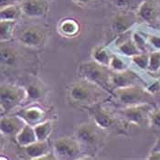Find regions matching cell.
<instances>
[{
	"mask_svg": "<svg viewBox=\"0 0 160 160\" xmlns=\"http://www.w3.org/2000/svg\"><path fill=\"white\" fill-rule=\"evenodd\" d=\"M110 96L112 94L109 92L85 79L72 82L67 91V98L72 106L87 110L102 103Z\"/></svg>",
	"mask_w": 160,
	"mask_h": 160,
	"instance_id": "obj_1",
	"label": "cell"
},
{
	"mask_svg": "<svg viewBox=\"0 0 160 160\" xmlns=\"http://www.w3.org/2000/svg\"><path fill=\"white\" fill-rule=\"evenodd\" d=\"M112 96L123 107L155 102V95L148 92L147 87L140 84L115 88L112 92Z\"/></svg>",
	"mask_w": 160,
	"mask_h": 160,
	"instance_id": "obj_2",
	"label": "cell"
},
{
	"mask_svg": "<svg viewBox=\"0 0 160 160\" xmlns=\"http://www.w3.org/2000/svg\"><path fill=\"white\" fill-rule=\"evenodd\" d=\"M79 75L82 79H85L98 85L112 94V88L111 85L112 71L109 67L102 65L92 60L80 64L78 68Z\"/></svg>",
	"mask_w": 160,
	"mask_h": 160,
	"instance_id": "obj_3",
	"label": "cell"
},
{
	"mask_svg": "<svg viewBox=\"0 0 160 160\" xmlns=\"http://www.w3.org/2000/svg\"><path fill=\"white\" fill-rule=\"evenodd\" d=\"M74 137L81 143L82 148L97 150L104 145L106 134L105 130L92 121L78 124L74 130Z\"/></svg>",
	"mask_w": 160,
	"mask_h": 160,
	"instance_id": "obj_4",
	"label": "cell"
},
{
	"mask_svg": "<svg viewBox=\"0 0 160 160\" xmlns=\"http://www.w3.org/2000/svg\"><path fill=\"white\" fill-rule=\"evenodd\" d=\"M27 100L25 87L11 83H2L0 87V107L1 114H9L20 106Z\"/></svg>",
	"mask_w": 160,
	"mask_h": 160,
	"instance_id": "obj_5",
	"label": "cell"
},
{
	"mask_svg": "<svg viewBox=\"0 0 160 160\" xmlns=\"http://www.w3.org/2000/svg\"><path fill=\"white\" fill-rule=\"evenodd\" d=\"M52 151L57 159H80L83 155V148L74 136L58 138L53 143Z\"/></svg>",
	"mask_w": 160,
	"mask_h": 160,
	"instance_id": "obj_6",
	"label": "cell"
},
{
	"mask_svg": "<svg viewBox=\"0 0 160 160\" xmlns=\"http://www.w3.org/2000/svg\"><path fill=\"white\" fill-rule=\"evenodd\" d=\"M154 108L153 104L150 103L126 106L118 110L117 115L121 120L127 123L136 126H144L148 125L150 113Z\"/></svg>",
	"mask_w": 160,
	"mask_h": 160,
	"instance_id": "obj_7",
	"label": "cell"
},
{
	"mask_svg": "<svg viewBox=\"0 0 160 160\" xmlns=\"http://www.w3.org/2000/svg\"><path fill=\"white\" fill-rule=\"evenodd\" d=\"M18 41L28 48H39L45 44L47 33L39 26L30 25L23 28L17 36Z\"/></svg>",
	"mask_w": 160,
	"mask_h": 160,
	"instance_id": "obj_8",
	"label": "cell"
},
{
	"mask_svg": "<svg viewBox=\"0 0 160 160\" xmlns=\"http://www.w3.org/2000/svg\"><path fill=\"white\" fill-rule=\"evenodd\" d=\"M88 110L90 112L92 122L105 131L113 129L120 123L121 119L119 118L117 113L115 115L113 112L102 105V103L96 104L89 108Z\"/></svg>",
	"mask_w": 160,
	"mask_h": 160,
	"instance_id": "obj_9",
	"label": "cell"
},
{
	"mask_svg": "<svg viewBox=\"0 0 160 160\" xmlns=\"http://www.w3.org/2000/svg\"><path fill=\"white\" fill-rule=\"evenodd\" d=\"M138 20V17L135 11L121 10L112 18L110 28L115 34H125L126 32L130 31L135 25L137 24Z\"/></svg>",
	"mask_w": 160,
	"mask_h": 160,
	"instance_id": "obj_10",
	"label": "cell"
},
{
	"mask_svg": "<svg viewBox=\"0 0 160 160\" xmlns=\"http://www.w3.org/2000/svg\"><path fill=\"white\" fill-rule=\"evenodd\" d=\"M14 113L19 116L24 121L25 123L30 124L32 126H35L38 123L48 119L46 110L42 108V106L38 105V102L28 103V106L20 108L18 111Z\"/></svg>",
	"mask_w": 160,
	"mask_h": 160,
	"instance_id": "obj_11",
	"label": "cell"
},
{
	"mask_svg": "<svg viewBox=\"0 0 160 160\" xmlns=\"http://www.w3.org/2000/svg\"><path fill=\"white\" fill-rule=\"evenodd\" d=\"M138 19L148 25H156L160 21V8L154 0H144L136 10Z\"/></svg>",
	"mask_w": 160,
	"mask_h": 160,
	"instance_id": "obj_12",
	"label": "cell"
},
{
	"mask_svg": "<svg viewBox=\"0 0 160 160\" xmlns=\"http://www.w3.org/2000/svg\"><path fill=\"white\" fill-rule=\"evenodd\" d=\"M19 6L22 14L31 18H43L49 10L48 0H23Z\"/></svg>",
	"mask_w": 160,
	"mask_h": 160,
	"instance_id": "obj_13",
	"label": "cell"
},
{
	"mask_svg": "<svg viewBox=\"0 0 160 160\" xmlns=\"http://www.w3.org/2000/svg\"><path fill=\"white\" fill-rule=\"evenodd\" d=\"M142 79L136 72L127 69L121 72H112L111 85L112 90L115 88L132 86V85H142Z\"/></svg>",
	"mask_w": 160,
	"mask_h": 160,
	"instance_id": "obj_14",
	"label": "cell"
},
{
	"mask_svg": "<svg viewBox=\"0 0 160 160\" xmlns=\"http://www.w3.org/2000/svg\"><path fill=\"white\" fill-rule=\"evenodd\" d=\"M25 122L17 114L2 115L0 120V132L5 136H15L22 129Z\"/></svg>",
	"mask_w": 160,
	"mask_h": 160,
	"instance_id": "obj_15",
	"label": "cell"
},
{
	"mask_svg": "<svg viewBox=\"0 0 160 160\" xmlns=\"http://www.w3.org/2000/svg\"><path fill=\"white\" fill-rule=\"evenodd\" d=\"M82 30L80 21L73 18H66L60 21L58 25V32L63 38H76Z\"/></svg>",
	"mask_w": 160,
	"mask_h": 160,
	"instance_id": "obj_16",
	"label": "cell"
},
{
	"mask_svg": "<svg viewBox=\"0 0 160 160\" xmlns=\"http://www.w3.org/2000/svg\"><path fill=\"white\" fill-rule=\"evenodd\" d=\"M27 90V100L28 103L32 102H38L42 101L47 95V89L45 85L39 81H33L30 82L28 86L26 87Z\"/></svg>",
	"mask_w": 160,
	"mask_h": 160,
	"instance_id": "obj_17",
	"label": "cell"
},
{
	"mask_svg": "<svg viewBox=\"0 0 160 160\" xmlns=\"http://www.w3.org/2000/svg\"><path fill=\"white\" fill-rule=\"evenodd\" d=\"M25 153L30 159L40 160V158L46 154L52 151L49 148V140L47 141H38L37 140L33 144L24 148Z\"/></svg>",
	"mask_w": 160,
	"mask_h": 160,
	"instance_id": "obj_18",
	"label": "cell"
},
{
	"mask_svg": "<svg viewBox=\"0 0 160 160\" xmlns=\"http://www.w3.org/2000/svg\"><path fill=\"white\" fill-rule=\"evenodd\" d=\"M15 139L18 145L23 148L33 144L34 142L37 141V136H36L34 126L25 123L22 129L15 136Z\"/></svg>",
	"mask_w": 160,
	"mask_h": 160,
	"instance_id": "obj_19",
	"label": "cell"
},
{
	"mask_svg": "<svg viewBox=\"0 0 160 160\" xmlns=\"http://www.w3.org/2000/svg\"><path fill=\"white\" fill-rule=\"evenodd\" d=\"M115 50H116V53H119L127 58H132L137 54L142 53L140 49H138V47L136 46L132 35L131 37L123 39V41L117 43L115 45Z\"/></svg>",
	"mask_w": 160,
	"mask_h": 160,
	"instance_id": "obj_20",
	"label": "cell"
},
{
	"mask_svg": "<svg viewBox=\"0 0 160 160\" xmlns=\"http://www.w3.org/2000/svg\"><path fill=\"white\" fill-rule=\"evenodd\" d=\"M19 55L18 51L11 47H3L0 50V62L3 67L11 68L18 62Z\"/></svg>",
	"mask_w": 160,
	"mask_h": 160,
	"instance_id": "obj_21",
	"label": "cell"
},
{
	"mask_svg": "<svg viewBox=\"0 0 160 160\" xmlns=\"http://www.w3.org/2000/svg\"><path fill=\"white\" fill-rule=\"evenodd\" d=\"M112 55V52L111 50L107 47H104L102 45L95 46L92 50V59L100 64L107 66V67H109Z\"/></svg>",
	"mask_w": 160,
	"mask_h": 160,
	"instance_id": "obj_22",
	"label": "cell"
},
{
	"mask_svg": "<svg viewBox=\"0 0 160 160\" xmlns=\"http://www.w3.org/2000/svg\"><path fill=\"white\" fill-rule=\"evenodd\" d=\"M35 133L38 141H47L53 132V122L51 119H46L45 121L38 123L34 126Z\"/></svg>",
	"mask_w": 160,
	"mask_h": 160,
	"instance_id": "obj_23",
	"label": "cell"
},
{
	"mask_svg": "<svg viewBox=\"0 0 160 160\" xmlns=\"http://www.w3.org/2000/svg\"><path fill=\"white\" fill-rule=\"evenodd\" d=\"M17 20H0V40L8 42L15 36Z\"/></svg>",
	"mask_w": 160,
	"mask_h": 160,
	"instance_id": "obj_24",
	"label": "cell"
},
{
	"mask_svg": "<svg viewBox=\"0 0 160 160\" xmlns=\"http://www.w3.org/2000/svg\"><path fill=\"white\" fill-rule=\"evenodd\" d=\"M130 62H131V58H127L119 53L112 52L109 68L112 72H121L129 69Z\"/></svg>",
	"mask_w": 160,
	"mask_h": 160,
	"instance_id": "obj_25",
	"label": "cell"
},
{
	"mask_svg": "<svg viewBox=\"0 0 160 160\" xmlns=\"http://www.w3.org/2000/svg\"><path fill=\"white\" fill-rule=\"evenodd\" d=\"M22 14L20 6L16 4L1 7L0 8V20H18Z\"/></svg>",
	"mask_w": 160,
	"mask_h": 160,
	"instance_id": "obj_26",
	"label": "cell"
},
{
	"mask_svg": "<svg viewBox=\"0 0 160 160\" xmlns=\"http://www.w3.org/2000/svg\"><path fill=\"white\" fill-rule=\"evenodd\" d=\"M143 1L144 0H111V3L120 10L136 12Z\"/></svg>",
	"mask_w": 160,
	"mask_h": 160,
	"instance_id": "obj_27",
	"label": "cell"
},
{
	"mask_svg": "<svg viewBox=\"0 0 160 160\" xmlns=\"http://www.w3.org/2000/svg\"><path fill=\"white\" fill-rule=\"evenodd\" d=\"M147 72L149 74L160 73V50H154L149 53V66Z\"/></svg>",
	"mask_w": 160,
	"mask_h": 160,
	"instance_id": "obj_28",
	"label": "cell"
},
{
	"mask_svg": "<svg viewBox=\"0 0 160 160\" xmlns=\"http://www.w3.org/2000/svg\"><path fill=\"white\" fill-rule=\"evenodd\" d=\"M149 53L150 52H142L131 58V62L133 64L138 67L139 70L148 72L149 66Z\"/></svg>",
	"mask_w": 160,
	"mask_h": 160,
	"instance_id": "obj_29",
	"label": "cell"
},
{
	"mask_svg": "<svg viewBox=\"0 0 160 160\" xmlns=\"http://www.w3.org/2000/svg\"><path fill=\"white\" fill-rule=\"evenodd\" d=\"M141 34L146 38L151 51L160 50V35L151 34V33H145L143 31H141Z\"/></svg>",
	"mask_w": 160,
	"mask_h": 160,
	"instance_id": "obj_30",
	"label": "cell"
},
{
	"mask_svg": "<svg viewBox=\"0 0 160 160\" xmlns=\"http://www.w3.org/2000/svg\"><path fill=\"white\" fill-rule=\"evenodd\" d=\"M148 126L156 130H160V106L155 107L151 112Z\"/></svg>",
	"mask_w": 160,
	"mask_h": 160,
	"instance_id": "obj_31",
	"label": "cell"
},
{
	"mask_svg": "<svg viewBox=\"0 0 160 160\" xmlns=\"http://www.w3.org/2000/svg\"><path fill=\"white\" fill-rule=\"evenodd\" d=\"M146 87H147L148 91L150 93H152L153 95H156V93H158L160 90V81L157 80L154 82H152L151 84H149V85Z\"/></svg>",
	"mask_w": 160,
	"mask_h": 160,
	"instance_id": "obj_32",
	"label": "cell"
},
{
	"mask_svg": "<svg viewBox=\"0 0 160 160\" xmlns=\"http://www.w3.org/2000/svg\"><path fill=\"white\" fill-rule=\"evenodd\" d=\"M147 159L148 160H160V151H150Z\"/></svg>",
	"mask_w": 160,
	"mask_h": 160,
	"instance_id": "obj_33",
	"label": "cell"
},
{
	"mask_svg": "<svg viewBox=\"0 0 160 160\" xmlns=\"http://www.w3.org/2000/svg\"><path fill=\"white\" fill-rule=\"evenodd\" d=\"M150 151H160V136L156 140L155 144L153 145Z\"/></svg>",
	"mask_w": 160,
	"mask_h": 160,
	"instance_id": "obj_34",
	"label": "cell"
},
{
	"mask_svg": "<svg viewBox=\"0 0 160 160\" xmlns=\"http://www.w3.org/2000/svg\"><path fill=\"white\" fill-rule=\"evenodd\" d=\"M74 3L80 5V6H87L89 5L90 3H92L93 0H72Z\"/></svg>",
	"mask_w": 160,
	"mask_h": 160,
	"instance_id": "obj_35",
	"label": "cell"
},
{
	"mask_svg": "<svg viewBox=\"0 0 160 160\" xmlns=\"http://www.w3.org/2000/svg\"><path fill=\"white\" fill-rule=\"evenodd\" d=\"M14 1H16V0H0V5H1V7H5L8 5L15 4Z\"/></svg>",
	"mask_w": 160,
	"mask_h": 160,
	"instance_id": "obj_36",
	"label": "cell"
},
{
	"mask_svg": "<svg viewBox=\"0 0 160 160\" xmlns=\"http://www.w3.org/2000/svg\"><path fill=\"white\" fill-rule=\"evenodd\" d=\"M159 24H160V21H159Z\"/></svg>",
	"mask_w": 160,
	"mask_h": 160,
	"instance_id": "obj_37",
	"label": "cell"
}]
</instances>
